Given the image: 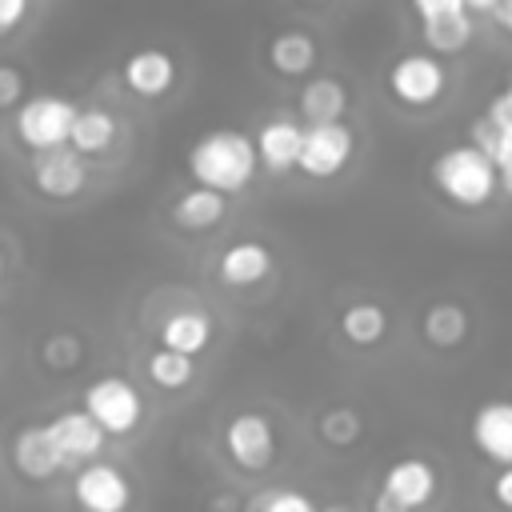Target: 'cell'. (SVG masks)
<instances>
[{
	"label": "cell",
	"instance_id": "ffe728a7",
	"mask_svg": "<svg viewBox=\"0 0 512 512\" xmlns=\"http://www.w3.org/2000/svg\"><path fill=\"white\" fill-rule=\"evenodd\" d=\"M472 336V312L460 304V300H432L424 312H420V340L436 352H456L464 340Z\"/></svg>",
	"mask_w": 512,
	"mask_h": 512
},
{
	"label": "cell",
	"instance_id": "2e32d148",
	"mask_svg": "<svg viewBox=\"0 0 512 512\" xmlns=\"http://www.w3.org/2000/svg\"><path fill=\"white\" fill-rule=\"evenodd\" d=\"M264 64L280 80H308V76H316V64H320V40L308 28H284L276 36H268Z\"/></svg>",
	"mask_w": 512,
	"mask_h": 512
},
{
	"label": "cell",
	"instance_id": "8fae6325",
	"mask_svg": "<svg viewBox=\"0 0 512 512\" xmlns=\"http://www.w3.org/2000/svg\"><path fill=\"white\" fill-rule=\"evenodd\" d=\"M468 440L480 460H488L496 468H512V400L492 396V400L476 404L468 416Z\"/></svg>",
	"mask_w": 512,
	"mask_h": 512
},
{
	"label": "cell",
	"instance_id": "7402d4cb",
	"mask_svg": "<svg viewBox=\"0 0 512 512\" xmlns=\"http://www.w3.org/2000/svg\"><path fill=\"white\" fill-rule=\"evenodd\" d=\"M212 336H216L212 312L192 308V304L188 308H176V312H168L160 320V348L180 352V356H192V360L212 344Z\"/></svg>",
	"mask_w": 512,
	"mask_h": 512
},
{
	"label": "cell",
	"instance_id": "7a4b0ae2",
	"mask_svg": "<svg viewBox=\"0 0 512 512\" xmlns=\"http://www.w3.org/2000/svg\"><path fill=\"white\" fill-rule=\"evenodd\" d=\"M256 172V144L240 128H212L188 148V176L196 180V188L236 196L256 180Z\"/></svg>",
	"mask_w": 512,
	"mask_h": 512
},
{
	"label": "cell",
	"instance_id": "1f68e13d",
	"mask_svg": "<svg viewBox=\"0 0 512 512\" xmlns=\"http://www.w3.org/2000/svg\"><path fill=\"white\" fill-rule=\"evenodd\" d=\"M488 500L500 508V512H512V468H496L492 480H488Z\"/></svg>",
	"mask_w": 512,
	"mask_h": 512
},
{
	"label": "cell",
	"instance_id": "277c9868",
	"mask_svg": "<svg viewBox=\"0 0 512 512\" xmlns=\"http://www.w3.org/2000/svg\"><path fill=\"white\" fill-rule=\"evenodd\" d=\"M440 496V468L428 456H396L380 472V488L372 496V512H420Z\"/></svg>",
	"mask_w": 512,
	"mask_h": 512
},
{
	"label": "cell",
	"instance_id": "5b68a950",
	"mask_svg": "<svg viewBox=\"0 0 512 512\" xmlns=\"http://www.w3.org/2000/svg\"><path fill=\"white\" fill-rule=\"evenodd\" d=\"M220 448L232 460V468H240L248 476H260L280 456V428H276V420L268 412L244 408V412L228 416V424L220 432Z\"/></svg>",
	"mask_w": 512,
	"mask_h": 512
},
{
	"label": "cell",
	"instance_id": "f1b7e54d",
	"mask_svg": "<svg viewBox=\"0 0 512 512\" xmlns=\"http://www.w3.org/2000/svg\"><path fill=\"white\" fill-rule=\"evenodd\" d=\"M40 356H44V364H48L52 372H68V368L80 364L84 344H80V336H72V332H52V336L40 344Z\"/></svg>",
	"mask_w": 512,
	"mask_h": 512
},
{
	"label": "cell",
	"instance_id": "6da1fadb",
	"mask_svg": "<svg viewBox=\"0 0 512 512\" xmlns=\"http://www.w3.org/2000/svg\"><path fill=\"white\" fill-rule=\"evenodd\" d=\"M432 192L456 212H484L500 196V172L476 144H448L428 164Z\"/></svg>",
	"mask_w": 512,
	"mask_h": 512
},
{
	"label": "cell",
	"instance_id": "4dcf8cb0",
	"mask_svg": "<svg viewBox=\"0 0 512 512\" xmlns=\"http://www.w3.org/2000/svg\"><path fill=\"white\" fill-rule=\"evenodd\" d=\"M484 116H488V124H496L500 132H512V76H508V84L488 100Z\"/></svg>",
	"mask_w": 512,
	"mask_h": 512
},
{
	"label": "cell",
	"instance_id": "d6a6232c",
	"mask_svg": "<svg viewBox=\"0 0 512 512\" xmlns=\"http://www.w3.org/2000/svg\"><path fill=\"white\" fill-rule=\"evenodd\" d=\"M32 4L28 0H0V36H8L12 28H20L28 20Z\"/></svg>",
	"mask_w": 512,
	"mask_h": 512
},
{
	"label": "cell",
	"instance_id": "d6986e66",
	"mask_svg": "<svg viewBox=\"0 0 512 512\" xmlns=\"http://www.w3.org/2000/svg\"><path fill=\"white\" fill-rule=\"evenodd\" d=\"M336 328H340V336H344L352 348L368 352V348H380V344L388 340L392 316H388V308H384L380 300L360 296V300H348V304L336 312Z\"/></svg>",
	"mask_w": 512,
	"mask_h": 512
},
{
	"label": "cell",
	"instance_id": "484cf974",
	"mask_svg": "<svg viewBox=\"0 0 512 512\" xmlns=\"http://www.w3.org/2000/svg\"><path fill=\"white\" fill-rule=\"evenodd\" d=\"M144 372L160 392H180L196 380V360L180 356V352H168V348H156V352H148Z\"/></svg>",
	"mask_w": 512,
	"mask_h": 512
},
{
	"label": "cell",
	"instance_id": "44dd1931",
	"mask_svg": "<svg viewBox=\"0 0 512 512\" xmlns=\"http://www.w3.org/2000/svg\"><path fill=\"white\" fill-rule=\"evenodd\" d=\"M8 460H12V468L24 480H52L64 468V460H60V452H56V444H52V436H48L44 424L20 428L12 436V444H8Z\"/></svg>",
	"mask_w": 512,
	"mask_h": 512
},
{
	"label": "cell",
	"instance_id": "d4e9b609",
	"mask_svg": "<svg viewBox=\"0 0 512 512\" xmlns=\"http://www.w3.org/2000/svg\"><path fill=\"white\" fill-rule=\"evenodd\" d=\"M316 436H320L328 448L344 452V448H352V444L364 436V412H360L356 404H328V408H320V416H316Z\"/></svg>",
	"mask_w": 512,
	"mask_h": 512
},
{
	"label": "cell",
	"instance_id": "5bb4252c",
	"mask_svg": "<svg viewBox=\"0 0 512 512\" xmlns=\"http://www.w3.org/2000/svg\"><path fill=\"white\" fill-rule=\"evenodd\" d=\"M252 144H256V160H260L264 172H272V176L296 172V160H300V148H304V124H300V116H288V112L268 116L256 128Z\"/></svg>",
	"mask_w": 512,
	"mask_h": 512
},
{
	"label": "cell",
	"instance_id": "4316f807",
	"mask_svg": "<svg viewBox=\"0 0 512 512\" xmlns=\"http://www.w3.org/2000/svg\"><path fill=\"white\" fill-rule=\"evenodd\" d=\"M468 144H476V148L496 164L500 176L512 172V132H500L496 124H488V116H476V120H472Z\"/></svg>",
	"mask_w": 512,
	"mask_h": 512
},
{
	"label": "cell",
	"instance_id": "9c48e42d",
	"mask_svg": "<svg viewBox=\"0 0 512 512\" xmlns=\"http://www.w3.org/2000/svg\"><path fill=\"white\" fill-rule=\"evenodd\" d=\"M356 156V132L352 124H316L304 128V148L296 160V176L312 180V184H328L336 180Z\"/></svg>",
	"mask_w": 512,
	"mask_h": 512
},
{
	"label": "cell",
	"instance_id": "e575fe53",
	"mask_svg": "<svg viewBox=\"0 0 512 512\" xmlns=\"http://www.w3.org/2000/svg\"><path fill=\"white\" fill-rule=\"evenodd\" d=\"M212 512H244V500L240 496H232V492H224V496H212V504H208Z\"/></svg>",
	"mask_w": 512,
	"mask_h": 512
},
{
	"label": "cell",
	"instance_id": "ac0fdd59",
	"mask_svg": "<svg viewBox=\"0 0 512 512\" xmlns=\"http://www.w3.org/2000/svg\"><path fill=\"white\" fill-rule=\"evenodd\" d=\"M348 84L340 76H308L300 96H296V112H300V124L304 128H316V124H344V112H348Z\"/></svg>",
	"mask_w": 512,
	"mask_h": 512
},
{
	"label": "cell",
	"instance_id": "8d00e7d4",
	"mask_svg": "<svg viewBox=\"0 0 512 512\" xmlns=\"http://www.w3.org/2000/svg\"><path fill=\"white\" fill-rule=\"evenodd\" d=\"M320 512H352L348 504H320Z\"/></svg>",
	"mask_w": 512,
	"mask_h": 512
},
{
	"label": "cell",
	"instance_id": "7c38bea8",
	"mask_svg": "<svg viewBox=\"0 0 512 512\" xmlns=\"http://www.w3.org/2000/svg\"><path fill=\"white\" fill-rule=\"evenodd\" d=\"M44 428H48V436H52V444H56L64 468H76V472H80L84 464L100 460L104 440H108V436L92 424V416H88L84 408H64V412H56Z\"/></svg>",
	"mask_w": 512,
	"mask_h": 512
},
{
	"label": "cell",
	"instance_id": "30bf717a",
	"mask_svg": "<svg viewBox=\"0 0 512 512\" xmlns=\"http://www.w3.org/2000/svg\"><path fill=\"white\" fill-rule=\"evenodd\" d=\"M132 480L112 460H92L72 476V500L84 512H128L132 508Z\"/></svg>",
	"mask_w": 512,
	"mask_h": 512
},
{
	"label": "cell",
	"instance_id": "cb8c5ba5",
	"mask_svg": "<svg viewBox=\"0 0 512 512\" xmlns=\"http://www.w3.org/2000/svg\"><path fill=\"white\" fill-rule=\"evenodd\" d=\"M116 132H120V124H116V116L108 112V108H80L76 112V124H72V140H68V148L72 152H80L84 160L88 156H100V152H108L112 148V140H116Z\"/></svg>",
	"mask_w": 512,
	"mask_h": 512
},
{
	"label": "cell",
	"instance_id": "52a82bcc",
	"mask_svg": "<svg viewBox=\"0 0 512 512\" xmlns=\"http://www.w3.org/2000/svg\"><path fill=\"white\" fill-rule=\"evenodd\" d=\"M412 16L420 24V40L428 52H436L440 60L468 48L476 28H480V12L468 0H416Z\"/></svg>",
	"mask_w": 512,
	"mask_h": 512
},
{
	"label": "cell",
	"instance_id": "836d02e7",
	"mask_svg": "<svg viewBox=\"0 0 512 512\" xmlns=\"http://www.w3.org/2000/svg\"><path fill=\"white\" fill-rule=\"evenodd\" d=\"M480 20H492L500 32L512 36V0H488V4H476Z\"/></svg>",
	"mask_w": 512,
	"mask_h": 512
},
{
	"label": "cell",
	"instance_id": "83f0119b",
	"mask_svg": "<svg viewBox=\"0 0 512 512\" xmlns=\"http://www.w3.org/2000/svg\"><path fill=\"white\" fill-rule=\"evenodd\" d=\"M244 512H320V504L312 500V492L304 488H268L260 496H252L244 504Z\"/></svg>",
	"mask_w": 512,
	"mask_h": 512
},
{
	"label": "cell",
	"instance_id": "603a6c76",
	"mask_svg": "<svg viewBox=\"0 0 512 512\" xmlns=\"http://www.w3.org/2000/svg\"><path fill=\"white\" fill-rule=\"evenodd\" d=\"M168 220H172L180 232H188V236H204V232H212L216 224L228 220V196L192 184L188 192H180V196L172 200Z\"/></svg>",
	"mask_w": 512,
	"mask_h": 512
},
{
	"label": "cell",
	"instance_id": "f546056e",
	"mask_svg": "<svg viewBox=\"0 0 512 512\" xmlns=\"http://www.w3.org/2000/svg\"><path fill=\"white\" fill-rule=\"evenodd\" d=\"M24 104V72L16 64H0V108Z\"/></svg>",
	"mask_w": 512,
	"mask_h": 512
},
{
	"label": "cell",
	"instance_id": "ba28073f",
	"mask_svg": "<svg viewBox=\"0 0 512 512\" xmlns=\"http://www.w3.org/2000/svg\"><path fill=\"white\" fill-rule=\"evenodd\" d=\"M76 112H80V108H76L72 100L56 96V92L28 96V100L16 108V136H20V144L32 148L36 156H40V152L68 148Z\"/></svg>",
	"mask_w": 512,
	"mask_h": 512
},
{
	"label": "cell",
	"instance_id": "e0dca14e",
	"mask_svg": "<svg viewBox=\"0 0 512 512\" xmlns=\"http://www.w3.org/2000/svg\"><path fill=\"white\" fill-rule=\"evenodd\" d=\"M272 268H276V252L256 236H240V240L224 244L220 260H216V276L228 288H256L272 276Z\"/></svg>",
	"mask_w": 512,
	"mask_h": 512
},
{
	"label": "cell",
	"instance_id": "3957f363",
	"mask_svg": "<svg viewBox=\"0 0 512 512\" xmlns=\"http://www.w3.org/2000/svg\"><path fill=\"white\" fill-rule=\"evenodd\" d=\"M384 88L400 108L424 112L448 92V64L428 48H404L384 68Z\"/></svg>",
	"mask_w": 512,
	"mask_h": 512
},
{
	"label": "cell",
	"instance_id": "4fadbf2b",
	"mask_svg": "<svg viewBox=\"0 0 512 512\" xmlns=\"http://www.w3.org/2000/svg\"><path fill=\"white\" fill-rule=\"evenodd\" d=\"M176 76H180L176 56H172L168 48H156V44L128 52L124 64H120V80H124V88L136 92V96H144V100H160V96H168V92L176 88Z\"/></svg>",
	"mask_w": 512,
	"mask_h": 512
},
{
	"label": "cell",
	"instance_id": "74e56055",
	"mask_svg": "<svg viewBox=\"0 0 512 512\" xmlns=\"http://www.w3.org/2000/svg\"><path fill=\"white\" fill-rule=\"evenodd\" d=\"M4 272H8V260H4V252H0V280H4Z\"/></svg>",
	"mask_w": 512,
	"mask_h": 512
},
{
	"label": "cell",
	"instance_id": "8992f818",
	"mask_svg": "<svg viewBox=\"0 0 512 512\" xmlns=\"http://www.w3.org/2000/svg\"><path fill=\"white\" fill-rule=\"evenodd\" d=\"M84 412L104 436H132L144 424V396L128 376H96L84 388Z\"/></svg>",
	"mask_w": 512,
	"mask_h": 512
},
{
	"label": "cell",
	"instance_id": "9a60e30c",
	"mask_svg": "<svg viewBox=\"0 0 512 512\" xmlns=\"http://www.w3.org/2000/svg\"><path fill=\"white\" fill-rule=\"evenodd\" d=\"M32 188L48 200H72L84 192L88 184V160L72 148H56V152H40L28 168Z\"/></svg>",
	"mask_w": 512,
	"mask_h": 512
},
{
	"label": "cell",
	"instance_id": "d590c367",
	"mask_svg": "<svg viewBox=\"0 0 512 512\" xmlns=\"http://www.w3.org/2000/svg\"><path fill=\"white\" fill-rule=\"evenodd\" d=\"M500 196H504V200H512V172H508V176H500Z\"/></svg>",
	"mask_w": 512,
	"mask_h": 512
}]
</instances>
